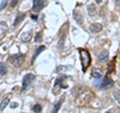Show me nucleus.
<instances>
[{
  "label": "nucleus",
  "mask_w": 120,
  "mask_h": 113,
  "mask_svg": "<svg viewBox=\"0 0 120 113\" xmlns=\"http://www.w3.org/2000/svg\"><path fill=\"white\" fill-rule=\"evenodd\" d=\"M79 52V55H81V61H82V70L83 71H86V69L90 66L91 64V57H90L89 52L84 48H79L78 49Z\"/></svg>",
  "instance_id": "nucleus-1"
},
{
  "label": "nucleus",
  "mask_w": 120,
  "mask_h": 113,
  "mask_svg": "<svg viewBox=\"0 0 120 113\" xmlns=\"http://www.w3.org/2000/svg\"><path fill=\"white\" fill-rule=\"evenodd\" d=\"M8 60H10V63H11L15 67H21L23 65V63H24V55L21 54V53L12 54V55H10Z\"/></svg>",
  "instance_id": "nucleus-2"
},
{
  "label": "nucleus",
  "mask_w": 120,
  "mask_h": 113,
  "mask_svg": "<svg viewBox=\"0 0 120 113\" xmlns=\"http://www.w3.org/2000/svg\"><path fill=\"white\" fill-rule=\"evenodd\" d=\"M113 86H114V83L109 77H105L102 81H100V83H97L98 89H108V88H112Z\"/></svg>",
  "instance_id": "nucleus-3"
},
{
  "label": "nucleus",
  "mask_w": 120,
  "mask_h": 113,
  "mask_svg": "<svg viewBox=\"0 0 120 113\" xmlns=\"http://www.w3.org/2000/svg\"><path fill=\"white\" fill-rule=\"evenodd\" d=\"M34 79H35V76H34L33 74H26V75L23 77V81H22V90H25V89L29 87V84L31 83Z\"/></svg>",
  "instance_id": "nucleus-4"
},
{
  "label": "nucleus",
  "mask_w": 120,
  "mask_h": 113,
  "mask_svg": "<svg viewBox=\"0 0 120 113\" xmlns=\"http://www.w3.org/2000/svg\"><path fill=\"white\" fill-rule=\"evenodd\" d=\"M46 0H34V5H33V10L35 12L41 11V8L45 6Z\"/></svg>",
  "instance_id": "nucleus-5"
},
{
  "label": "nucleus",
  "mask_w": 120,
  "mask_h": 113,
  "mask_svg": "<svg viewBox=\"0 0 120 113\" xmlns=\"http://www.w3.org/2000/svg\"><path fill=\"white\" fill-rule=\"evenodd\" d=\"M73 18H75V20L79 24V25H83V23H84V19H83V16H82V13H81V11H77V10H75L73 11Z\"/></svg>",
  "instance_id": "nucleus-6"
},
{
  "label": "nucleus",
  "mask_w": 120,
  "mask_h": 113,
  "mask_svg": "<svg viewBox=\"0 0 120 113\" xmlns=\"http://www.w3.org/2000/svg\"><path fill=\"white\" fill-rule=\"evenodd\" d=\"M89 29H90L91 33H100L102 30V25L100 23H93V24H90Z\"/></svg>",
  "instance_id": "nucleus-7"
},
{
  "label": "nucleus",
  "mask_w": 120,
  "mask_h": 113,
  "mask_svg": "<svg viewBox=\"0 0 120 113\" xmlns=\"http://www.w3.org/2000/svg\"><path fill=\"white\" fill-rule=\"evenodd\" d=\"M98 60L101 63H106L108 60V51H102V52L98 53Z\"/></svg>",
  "instance_id": "nucleus-8"
},
{
  "label": "nucleus",
  "mask_w": 120,
  "mask_h": 113,
  "mask_svg": "<svg viewBox=\"0 0 120 113\" xmlns=\"http://www.w3.org/2000/svg\"><path fill=\"white\" fill-rule=\"evenodd\" d=\"M21 40L22 42H29L31 40V31H25L21 35Z\"/></svg>",
  "instance_id": "nucleus-9"
},
{
  "label": "nucleus",
  "mask_w": 120,
  "mask_h": 113,
  "mask_svg": "<svg viewBox=\"0 0 120 113\" xmlns=\"http://www.w3.org/2000/svg\"><path fill=\"white\" fill-rule=\"evenodd\" d=\"M91 76H93L94 78H96V79L101 78V77H102V72H101V70H100V69H94V70L91 71Z\"/></svg>",
  "instance_id": "nucleus-10"
},
{
  "label": "nucleus",
  "mask_w": 120,
  "mask_h": 113,
  "mask_svg": "<svg viewBox=\"0 0 120 113\" xmlns=\"http://www.w3.org/2000/svg\"><path fill=\"white\" fill-rule=\"evenodd\" d=\"M7 30H8V25L5 22L0 23V35H4L5 33H7Z\"/></svg>",
  "instance_id": "nucleus-11"
},
{
  "label": "nucleus",
  "mask_w": 120,
  "mask_h": 113,
  "mask_svg": "<svg viewBox=\"0 0 120 113\" xmlns=\"http://www.w3.org/2000/svg\"><path fill=\"white\" fill-rule=\"evenodd\" d=\"M42 51H45V46H40V47H37L36 48V51H35V53H34V57H33V60H31V63L33 61H35V59L37 58V55L42 52Z\"/></svg>",
  "instance_id": "nucleus-12"
},
{
  "label": "nucleus",
  "mask_w": 120,
  "mask_h": 113,
  "mask_svg": "<svg viewBox=\"0 0 120 113\" xmlns=\"http://www.w3.org/2000/svg\"><path fill=\"white\" fill-rule=\"evenodd\" d=\"M8 102H10V97L7 96V97H5L1 102H0V111H3V109H5V107L8 105Z\"/></svg>",
  "instance_id": "nucleus-13"
},
{
  "label": "nucleus",
  "mask_w": 120,
  "mask_h": 113,
  "mask_svg": "<svg viewBox=\"0 0 120 113\" xmlns=\"http://www.w3.org/2000/svg\"><path fill=\"white\" fill-rule=\"evenodd\" d=\"M24 18H25V15H24V13H23V15H18V16L16 17V19H15L13 25H15V27H17V25H18V24H19V23H21L22 20L24 19Z\"/></svg>",
  "instance_id": "nucleus-14"
},
{
  "label": "nucleus",
  "mask_w": 120,
  "mask_h": 113,
  "mask_svg": "<svg viewBox=\"0 0 120 113\" xmlns=\"http://www.w3.org/2000/svg\"><path fill=\"white\" fill-rule=\"evenodd\" d=\"M88 12H89V15H90V16H95V13H96V8H95V5L90 4V5L88 6Z\"/></svg>",
  "instance_id": "nucleus-15"
},
{
  "label": "nucleus",
  "mask_w": 120,
  "mask_h": 113,
  "mask_svg": "<svg viewBox=\"0 0 120 113\" xmlns=\"http://www.w3.org/2000/svg\"><path fill=\"white\" fill-rule=\"evenodd\" d=\"M61 105H63V100L58 101L56 104H55V106H54V108H53V113H56V112L60 109V107H61Z\"/></svg>",
  "instance_id": "nucleus-16"
},
{
  "label": "nucleus",
  "mask_w": 120,
  "mask_h": 113,
  "mask_svg": "<svg viewBox=\"0 0 120 113\" xmlns=\"http://www.w3.org/2000/svg\"><path fill=\"white\" fill-rule=\"evenodd\" d=\"M6 72H7L6 65H5V64H0V75L4 76V75H6Z\"/></svg>",
  "instance_id": "nucleus-17"
},
{
  "label": "nucleus",
  "mask_w": 120,
  "mask_h": 113,
  "mask_svg": "<svg viewBox=\"0 0 120 113\" xmlns=\"http://www.w3.org/2000/svg\"><path fill=\"white\" fill-rule=\"evenodd\" d=\"M113 96H114V99L120 104V91H114V93H113Z\"/></svg>",
  "instance_id": "nucleus-18"
},
{
  "label": "nucleus",
  "mask_w": 120,
  "mask_h": 113,
  "mask_svg": "<svg viewBox=\"0 0 120 113\" xmlns=\"http://www.w3.org/2000/svg\"><path fill=\"white\" fill-rule=\"evenodd\" d=\"M33 111H34L35 113H38V112H41V106H40V105H35V106L33 107Z\"/></svg>",
  "instance_id": "nucleus-19"
},
{
  "label": "nucleus",
  "mask_w": 120,
  "mask_h": 113,
  "mask_svg": "<svg viewBox=\"0 0 120 113\" xmlns=\"http://www.w3.org/2000/svg\"><path fill=\"white\" fill-rule=\"evenodd\" d=\"M41 40V33H36V36H35V42H40Z\"/></svg>",
  "instance_id": "nucleus-20"
},
{
  "label": "nucleus",
  "mask_w": 120,
  "mask_h": 113,
  "mask_svg": "<svg viewBox=\"0 0 120 113\" xmlns=\"http://www.w3.org/2000/svg\"><path fill=\"white\" fill-rule=\"evenodd\" d=\"M7 3H8V0H4V1L1 3V5H0V10L5 8V7H6V5H7Z\"/></svg>",
  "instance_id": "nucleus-21"
},
{
  "label": "nucleus",
  "mask_w": 120,
  "mask_h": 113,
  "mask_svg": "<svg viewBox=\"0 0 120 113\" xmlns=\"http://www.w3.org/2000/svg\"><path fill=\"white\" fill-rule=\"evenodd\" d=\"M18 106H19V105L17 104V102H12V104L10 105V107H11V108H17Z\"/></svg>",
  "instance_id": "nucleus-22"
},
{
  "label": "nucleus",
  "mask_w": 120,
  "mask_h": 113,
  "mask_svg": "<svg viewBox=\"0 0 120 113\" xmlns=\"http://www.w3.org/2000/svg\"><path fill=\"white\" fill-rule=\"evenodd\" d=\"M17 3H18V0H11V6L15 7V6L17 5Z\"/></svg>",
  "instance_id": "nucleus-23"
},
{
  "label": "nucleus",
  "mask_w": 120,
  "mask_h": 113,
  "mask_svg": "<svg viewBox=\"0 0 120 113\" xmlns=\"http://www.w3.org/2000/svg\"><path fill=\"white\" fill-rule=\"evenodd\" d=\"M102 1H103V0H95V3H96V4H101Z\"/></svg>",
  "instance_id": "nucleus-24"
}]
</instances>
